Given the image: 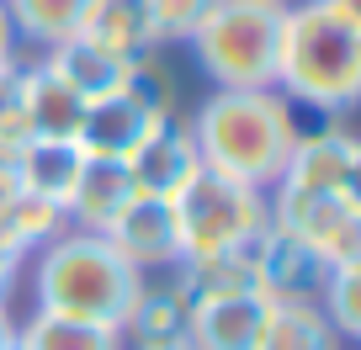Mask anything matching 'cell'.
I'll list each match as a JSON object with an SVG mask.
<instances>
[{
    "label": "cell",
    "mask_w": 361,
    "mask_h": 350,
    "mask_svg": "<svg viewBox=\"0 0 361 350\" xmlns=\"http://www.w3.org/2000/svg\"><path fill=\"white\" fill-rule=\"evenodd\" d=\"M180 234V260L192 255H224V249H250L271 228V202L266 192L245 181H228L213 170H197L170 202Z\"/></svg>",
    "instance_id": "cell-5"
},
{
    "label": "cell",
    "mask_w": 361,
    "mask_h": 350,
    "mask_svg": "<svg viewBox=\"0 0 361 350\" xmlns=\"http://www.w3.org/2000/svg\"><path fill=\"white\" fill-rule=\"evenodd\" d=\"M176 282L186 297H228V292H260L255 282V244L250 249H224V255H192L176 265Z\"/></svg>",
    "instance_id": "cell-18"
},
{
    "label": "cell",
    "mask_w": 361,
    "mask_h": 350,
    "mask_svg": "<svg viewBox=\"0 0 361 350\" xmlns=\"http://www.w3.org/2000/svg\"><path fill=\"white\" fill-rule=\"evenodd\" d=\"M271 85L308 112H350L361 96V0H293Z\"/></svg>",
    "instance_id": "cell-1"
},
{
    "label": "cell",
    "mask_w": 361,
    "mask_h": 350,
    "mask_svg": "<svg viewBox=\"0 0 361 350\" xmlns=\"http://www.w3.org/2000/svg\"><path fill=\"white\" fill-rule=\"evenodd\" d=\"M16 43H22V37H16V27H11V16H6V6H0V69L22 64V58H16Z\"/></svg>",
    "instance_id": "cell-29"
},
{
    "label": "cell",
    "mask_w": 361,
    "mask_h": 350,
    "mask_svg": "<svg viewBox=\"0 0 361 350\" xmlns=\"http://www.w3.org/2000/svg\"><path fill=\"white\" fill-rule=\"evenodd\" d=\"M202 159H197V144H192V127L186 123H159L144 144L128 154V175H133L138 196H159V202H176L180 186L192 181Z\"/></svg>",
    "instance_id": "cell-9"
},
{
    "label": "cell",
    "mask_w": 361,
    "mask_h": 350,
    "mask_svg": "<svg viewBox=\"0 0 361 350\" xmlns=\"http://www.w3.org/2000/svg\"><path fill=\"white\" fill-rule=\"evenodd\" d=\"M138 6H144V22L154 32V48L186 43L197 32V22L213 11V0H138Z\"/></svg>",
    "instance_id": "cell-26"
},
{
    "label": "cell",
    "mask_w": 361,
    "mask_h": 350,
    "mask_svg": "<svg viewBox=\"0 0 361 350\" xmlns=\"http://www.w3.org/2000/svg\"><path fill=\"white\" fill-rule=\"evenodd\" d=\"M16 196H22V186H16V170L6 165V159H0V228H6V218H11Z\"/></svg>",
    "instance_id": "cell-28"
},
{
    "label": "cell",
    "mask_w": 361,
    "mask_h": 350,
    "mask_svg": "<svg viewBox=\"0 0 361 350\" xmlns=\"http://www.w3.org/2000/svg\"><path fill=\"white\" fill-rule=\"evenodd\" d=\"M186 318H192V297L176 282V265L170 271L144 276V292L133 297V313L123 324V339H133L138 350L149 345H180L186 339Z\"/></svg>",
    "instance_id": "cell-12"
},
{
    "label": "cell",
    "mask_w": 361,
    "mask_h": 350,
    "mask_svg": "<svg viewBox=\"0 0 361 350\" xmlns=\"http://www.w3.org/2000/svg\"><path fill=\"white\" fill-rule=\"evenodd\" d=\"M102 239L128 260V265H133V271H144V276L180 265L176 213H170V202H159V196H133V202L117 213V223L106 228Z\"/></svg>",
    "instance_id": "cell-8"
},
{
    "label": "cell",
    "mask_w": 361,
    "mask_h": 350,
    "mask_svg": "<svg viewBox=\"0 0 361 350\" xmlns=\"http://www.w3.org/2000/svg\"><path fill=\"white\" fill-rule=\"evenodd\" d=\"M16 345L22 350H128L123 329L106 324H85V318H59V313H37L27 324H16Z\"/></svg>",
    "instance_id": "cell-21"
},
{
    "label": "cell",
    "mask_w": 361,
    "mask_h": 350,
    "mask_svg": "<svg viewBox=\"0 0 361 350\" xmlns=\"http://www.w3.org/2000/svg\"><path fill=\"white\" fill-rule=\"evenodd\" d=\"M80 32H85L90 43H102L106 54H117V58L154 54V32H149L144 6H138V0H90Z\"/></svg>",
    "instance_id": "cell-20"
},
{
    "label": "cell",
    "mask_w": 361,
    "mask_h": 350,
    "mask_svg": "<svg viewBox=\"0 0 361 350\" xmlns=\"http://www.w3.org/2000/svg\"><path fill=\"white\" fill-rule=\"evenodd\" d=\"M154 127H159V123L144 112V106H133L123 91H112V96L85 101V117H80L75 144L85 149L90 159H128L149 133H154Z\"/></svg>",
    "instance_id": "cell-14"
},
{
    "label": "cell",
    "mask_w": 361,
    "mask_h": 350,
    "mask_svg": "<svg viewBox=\"0 0 361 350\" xmlns=\"http://www.w3.org/2000/svg\"><path fill=\"white\" fill-rule=\"evenodd\" d=\"M6 6V16H11L16 37H27V43H59V37H75L80 22H85L90 0H0Z\"/></svg>",
    "instance_id": "cell-22"
},
{
    "label": "cell",
    "mask_w": 361,
    "mask_h": 350,
    "mask_svg": "<svg viewBox=\"0 0 361 350\" xmlns=\"http://www.w3.org/2000/svg\"><path fill=\"white\" fill-rule=\"evenodd\" d=\"M319 308L335 324L340 339L361 335V260H345V265H329L324 292H319Z\"/></svg>",
    "instance_id": "cell-25"
},
{
    "label": "cell",
    "mask_w": 361,
    "mask_h": 350,
    "mask_svg": "<svg viewBox=\"0 0 361 350\" xmlns=\"http://www.w3.org/2000/svg\"><path fill=\"white\" fill-rule=\"evenodd\" d=\"M138 292H144V271H133L102 234L64 228L54 244L37 249V271H32L37 313L123 329Z\"/></svg>",
    "instance_id": "cell-3"
},
{
    "label": "cell",
    "mask_w": 361,
    "mask_h": 350,
    "mask_svg": "<svg viewBox=\"0 0 361 350\" xmlns=\"http://www.w3.org/2000/svg\"><path fill=\"white\" fill-rule=\"evenodd\" d=\"M271 228L319 255L324 265L361 260V192H298L271 186Z\"/></svg>",
    "instance_id": "cell-6"
},
{
    "label": "cell",
    "mask_w": 361,
    "mask_h": 350,
    "mask_svg": "<svg viewBox=\"0 0 361 350\" xmlns=\"http://www.w3.org/2000/svg\"><path fill=\"white\" fill-rule=\"evenodd\" d=\"M16 335V324H11V313H6V303H0V339H11Z\"/></svg>",
    "instance_id": "cell-30"
},
{
    "label": "cell",
    "mask_w": 361,
    "mask_h": 350,
    "mask_svg": "<svg viewBox=\"0 0 361 350\" xmlns=\"http://www.w3.org/2000/svg\"><path fill=\"white\" fill-rule=\"evenodd\" d=\"M133 196H138V186L128 175V159H90L85 154V170H80L75 196H69L64 213L80 234H106Z\"/></svg>",
    "instance_id": "cell-15"
},
{
    "label": "cell",
    "mask_w": 361,
    "mask_h": 350,
    "mask_svg": "<svg viewBox=\"0 0 361 350\" xmlns=\"http://www.w3.org/2000/svg\"><path fill=\"white\" fill-rule=\"evenodd\" d=\"M276 186H298V192H361V144H356V133L340 127V123L298 133Z\"/></svg>",
    "instance_id": "cell-7"
},
{
    "label": "cell",
    "mask_w": 361,
    "mask_h": 350,
    "mask_svg": "<svg viewBox=\"0 0 361 350\" xmlns=\"http://www.w3.org/2000/svg\"><path fill=\"white\" fill-rule=\"evenodd\" d=\"M43 69H48V75H59L69 91H80L85 101H96V96L123 91V69H128V58L106 54L102 43H90L85 32H75V37H59V43H48Z\"/></svg>",
    "instance_id": "cell-16"
},
{
    "label": "cell",
    "mask_w": 361,
    "mask_h": 350,
    "mask_svg": "<svg viewBox=\"0 0 361 350\" xmlns=\"http://www.w3.org/2000/svg\"><path fill=\"white\" fill-rule=\"evenodd\" d=\"M149 350H192V345H186V339H180V345H149Z\"/></svg>",
    "instance_id": "cell-31"
},
{
    "label": "cell",
    "mask_w": 361,
    "mask_h": 350,
    "mask_svg": "<svg viewBox=\"0 0 361 350\" xmlns=\"http://www.w3.org/2000/svg\"><path fill=\"white\" fill-rule=\"evenodd\" d=\"M186 127H192L202 170L228 175V181H245L255 192H271L282 181L293 138L303 133L298 127V106L276 85H260V91H213Z\"/></svg>",
    "instance_id": "cell-2"
},
{
    "label": "cell",
    "mask_w": 361,
    "mask_h": 350,
    "mask_svg": "<svg viewBox=\"0 0 361 350\" xmlns=\"http://www.w3.org/2000/svg\"><path fill=\"white\" fill-rule=\"evenodd\" d=\"M324 276H329V265L319 255H308L298 239L276 234V228H266L255 239V282L271 303H319Z\"/></svg>",
    "instance_id": "cell-11"
},
{
    "label": "cell",
    "mask_w": 361,
    "mask_h": 350,
    "mask_svg": "<svg viewBox=\"0 0 361 350\" xmlns=\"http://www.w3.org/2000/svg\"><path fill=\"white\" fill-rule=\"evenodd\" d=\"M69 228V213L64 207H54V202H43V196H16V207H11V218H6V228L0 234L11 239L22 255H37L43 244H54L59 234Z\"/></svg>",
    "instance_id": "cell-24"
},
{
    "label": "cell",
    "mask_w": 361,
    "mask_h": 350,
    "mask_svg": "<svg viewBox=\"0 0 361 350\" xmlns=\"http://www.w3.org/2000/svg\"><path fill=\"white\" fill-rule=\"evenodd\" d=\"M0 350H22V345H16V335H11V339H0Z\"/></svg>",
    "instance_id": "cell-32"
},
{
    "label": "cell",
    "mask_w": 361,
    "mask_h": 350,
    "mask_svg": "<svg viewBox=\"0 0 361 350\" xmlns=\"http://www.w3.org/2000/svg\"><path fill=\"white\" fill-rule=\"evenodd\" d=\"M22 106H27V123H32L37 138H75L80 117H85V96L69 91L43 64H22Z\"/></svg>",
    "instance_id": "cell-17"
},
{
    "label": "cell",
    "mask_w": 361,
    "mask_h": 350,
    "mask_svg": "<svg viewBox=\"0 0 361 350\" xmlns=\"http://www.w3.org/2000/svg\"><path fill=\"white\" fill-rule=\"evenodd\" d=\"M123 96H128L133 106H144L154 123H170V117H176L180 85H176V69L159 58V48H154V54L128 58V69H123Z\"/></svg>",
    "instance_id": "cell-23"
},
{
    "label": "cell",
    "mask_w": 361,
    "mask_h": 350,
    "mask_svg": "<svg viewBox=\"0 0 361 350\" xmlns=\"http://www.w3.org/2000/svg\"><path fill=\"white\" fill-rule=\"evenodd\" d=\"M16 271H22V249H16L6 234H0V303H6V292H11Z\"/></svg>",
    "instance_id": "cell-27"
},
{
    "label": "cell",
    "mask_w": 361,
    "mask_h": 350,
    "mask_svg": "<svg viewBox=\"0 0 361 350\" xmlns=\"http://www.w3.org/2000/svg\"><path fill=\"white\" fill-rule=\"evenodd\" d=\"M282 0H213V11L197 22L192 58L218 91H260L276 80L282 48Z\"/></svg>",
    "instance_id": "cell-4"
},
{
    "label": "cell",
    "mask_w": 361,
    "mask_h": 350,
    "mask_svg": "<svg viewBox=\"0 0 361 350\" xmlns=\"http://www.w3.org/2000/svg\"><path fill=\"white\" fill-rule=\"evenodd\" d=\"M340 345L345 339L335 335L319 303H271L255 350H340Z\"/></svg>",
    "instance_id": "cell-19"
},
{
    "label": "cell",
    "mask_w": 361,
    "mask_h": 350,
    "mask_svg": "<svg viewBox=\"0 0 361 350\" xmlns=\"http://www.w3.org/2000/svg\"><path fill=\"white\" fill-rule=\"evenodd\" d=\"M266 292H228V297H197L186 318L192 350H255L266 329Z\"/></svg>",
    "instance_id": "cell-10"
},
{
    "label": "cell",
    "mask_w": 361,
    "mask_h": 350,
    "mask_svg": "<svg viewBox=\"0 0 361 350\" xmlns=\"http://www.w3.org/2000/svg\"><path fill=\"white\" fill-rule=\"evenodd\" d=\"M11 170H16V186H22L27 196H43V202H54V207H69L75 181H80V170H85V149H80L75 138H37L32 133L22 149H16Z\"/></svg>",
    "instance_id": "cell-13"
}]
</instances>
